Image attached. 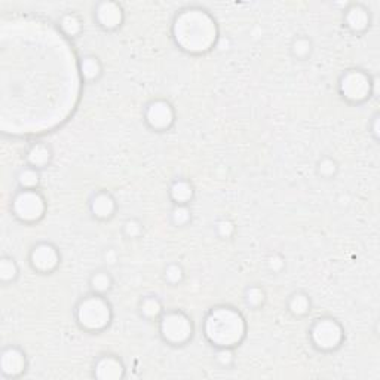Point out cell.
I'll return each instance as SVG.
<instances>
[{"mask_svg":"<svg viewBox=\"0 0 380 380\" xmlns=\"http://www.w3.org/2000/svg\"><path fill=\"white\" fill-rule=\"evenodd\" d=\"M172 40L178 50L190 55H202L213 51L218 38L215 18L201 6H188L172 20Z\"/></svg>","mask_w":380,"mask_h":380,"instance_id":"cell-1","label":"cell"},{"mask_svg":"<svg viewBox=\"0 0 380 380\" xmlns=\"http://www.w3.org/2000/svg\"><path fill=\"white\" fill-rule=\"evenodd\" d=\"M247 321L241 310L230 305H217L206 312L202 333L213 348H238L247 337Z\"/></svg>","mask_w":380,"mask_h":380,"instance_id":"cell-2","label":"cell"},{"mask_svg":"<svg viewBox=\"0 0 380 380\" xmlns=\"http://www.w3.org/2000/svg\"><path fill=\"white\" fill-rule=\"evenodd\" d=\"M73 317L80 330L91 335H100L112 326L114 312L107 296L89 291L76 302Z\"/></svg>","mask_w":380,"mask_h":380,"instance_id":"cell-3","label":"cell"},{"mask_svg":"<svg viewBox=\"0 0 380 380\" xmlns=\"http://www.w3.org/2000/svg\"><path fill=\"white\" fill-rule=\"evenodd\" d=\"M337 91L343 101L351 106H361L372 97H377L379 76H372L358 67L344 70L337 80Z\"/></svg>","mask_w":380,"mask_h":380,"instance_id":"cell-4","label":"cell"},{"mask_svg":"<svg viewBox=\"0 0 380 380\" xmlns=\"http://www.w3.org/2000/svg\"><path fill=\"white\" fill-rule=\"evenodd\" d=\"M158 331L164 343L172 348L186 347L195 336V322L181 309H168L158 321Z\"/></svg>","mask_w":380,"mask_h":380,"instance_id":"cell-5","label":"cell"},{"mask_svg":"<svg viewBox=\"0 0 380 380\" xmlns=\"http://www.w3.org/2000/svg\"><path fill=\"white\" fill-rule=\"evenodd\" d=\"M309 342L312 347L322 354L336 352L347 340V333L342 322L330 315H322L312 321L309 330Z\"/></svg>","mask_w":380,"mask_h":380,"instance_id":"cell-6","label":"cell"},{"mask_svg":"<svg viewBox=\"0 0 380 380\" xmlns=\"http://www.w3.org/2000/svg\"><path fill=\"white\" fill-rule=\"evenodd\" d=\"M46 211H48V201L39 189H18L10 199V213L22 225H38L45 218Z\"/></svg>","mask_w":380,"mask_h":380,"instance_id":"cell-7","label":"cell"},{"mask_svg":"<svg viewBox=\"0 0 380 380\" xmlns=\"http://www.w3.org/2000/svg\"><path fill=\"white\" fill-rule=\"evenodd\" d=\"M143 121L149 130L155 132H167L177 121V112L167 98L156 97L149 100L143 107Z\"/></svg>","mask_w":380,"mask_h":380,"instance_id":"cell-8","label":"cell"},{"mask_svg":"<svg viewBox=\"0 0 380 380\" xmlns=\"http://www.w3.org/2000/svg\"><path fill=\"white\" fill-rule=\"evenodd\" d=\"M29 264L38 275H52L60 268L63 256L60 248L50 241H39L29 251Z\"/></svg>","mask_w":380,"mask_h":380,"instance_id":"cell-9","label":"cell"},{"mask_svg":"<svg viewBox=\"0 0 380 380\" xmlns=\"http://www.w3.org/2000/svg\"><path fill=\"white\" fill-rule=\"evenodd\" d=\"M92 18L102 31L113 33L123 26L125 9L116 0H100L92 8Z\"/></svg>","mask_w":380,"mask_h":380,"instance_id":"cell-10","label":"cell"},{"mask_svg":"<svg viewBox=\"0 0 380 380\" xmlns=\"http://www.w3.org/2000/svg\"><path fill=\"white\" fill-rule=\"evenodd\" d=\"M29 370L27 352L18 344H8L0 352V374L3 379H20Z\"/></svg>","mask_w":380,"mask_h":380,"instance_id":"cell-11","label":"cell"},{"mask_svg":"<svg viewBox=\"0 0 380 380\" xmlns=\"http://www.w3.org/2000/svg\"><path fill=\"white\" fill-rule=\"evenodd\" d=\"M342 22L343 27L349 33L355 34V36H361V34H365L370 30L373 24L372 10L360 2L348 3L343 9Z\"/></svg>","mask_w":380,"mask_h":380,"instance_id":"cell-12","label":"cell"},{"mask_svg":"<svg viewBox=\"0 0 380 380\" xmlns=\"http://www.w3.org/2000/svg\"><path fill=\"white\" fill-rule=\"evenodd\" d=\"M88 211L97 222H110L118 213V201L106 189L96 190L88 199Z\"/></svg>","mask_w":380,"mask_h":380,"instance_id":"cell-13","label":"cell"},{"mask_svg":"<svg viewBox=\"0 0 380 380\" xmlns=\"http://www.w3.org/2000/svg\"><path fill=\"white\" fill-rule=\"evenodd\" d=\"M126 376V365L116 354H101L92 364V377L98 380H122Z\"/></svg>","mask_w":380,"mask_h":380,"instance_id":"cell-14","label":"cell"},{"mask_svg":"<svg viewBox=\"0 0 380 380\" xmlns=\"http://www.w3.org/2000/svg\"><path fill=\"white\" fill-rule=\"evenodd\" d=\"M24 160L26 165L34 167L38 169L48 168L54 160V149L50 143L38 140L29 144L24 152Z\"/></svg>","mask_w":380,"mask_h":380,"instance_id":"cell-15","label":"cell"},{"mask_svg":"<svg viewBox=\"0 0 380 380\" xmlns=\"http://www.w3.org/2000/svg\"><path fill=\"white\" fill-rule=\"evenodd\" d=\"M195 195H197V190H195L193 183L184 177L174 178L168 188V197L172 205H190Z\"/></svg>","mask_w":380,"mask_h":380,"instance_id":"cell-16","label":"cell"},{"mask_svg":"<svg viewBox=\"0 0 380 380\" xmlns=\"http://www.w3.org/2000/svg\"><path fill=\"white\" fill-rule=\"evenodd\" d=\"M79 72L84 82L96 84L102 77V73H105V64H102L98 55L84 54L79 59Z\"/></svg>","mask_w":380,"mask_h":380,"instance_id":"cell-17","label":"cell"},{"mask_svg":"<svg viewBox=\"0 0 380 380\" xmlns=\"http://www.w3.org/2000/svg\"><path fill=\"white\" fill-rule=\"evenodd\" d=\"M312 297H310L303 290H296L289 297H287L285 307L294 318H306L310 312H312Z\"/></svg>","mask_w":380,"mask_h":380,"instance_id":"cell-18","label":"cell"},{"mask_svg":"<svg viewBox=\"0 0 380 380\" xmlns=\"http://www.w3.org/2000/svg\"><path fill=\"white\" fill-rule=\"evenodd\" d=\"M138 315H140L143 319L151 321V322H158L159 318L162 317L165 312V307L160 297L156 294H147L143 296L140 301H138Z\"/></svg>","mask_w":380,"mask_h":380,"instance_id":"cell-19","label":"cell"},{"mask_svg":"<svg viewBox=\"0 0 380 380\" xmlns=\"http://www.w3.org/2000/svg\"><path fill=\"white\" fill-rule=\"evenodd\" d=\"M88 287L91 293L109 296L114 287V278L107 268H100L91 272L88 278Z\"/></svg>","mask_w":380,"mask_h":380,"instance_id":"cell-20","label":"cell"},{"mask_svg":"<svg viewBox=\"0 0 380 380\" xmlns=\"http://www.w3.org/2000/svg\"><path fill=\"white\" fill-rule=\"evenodd\" d=\"M59 29L67 39H77L84 33V20L75 10L64 13L59 20Z\"/></svg>","mask_w":380,"mask_h":380,"instance_id":"cell-21","label":"cell"},{"mask_svg":"<svg viewBox=\"0 0 380 380\" xmlns=\"http://www.w3.org/2000/svg\"><path fill=\"white\" fill-rule=\"evenodd\" d=\"M15 181L18 189L38 190L42 184V171L30 165H24L17 171Z\"/></svg>","mask_w":380,"mask_h":380,"instance_id":"cell-22","label":"cell"},{"mask_svg":"<svg viewBox=\"0 0 380 380\" xmlns=\"http://www.w3.org/2000/svg\"><path fill=\"white\" fill-rule=\"evenodd\" d=\"M315 51L314 40L306 34H297L290 43V55L296 61H307Z\"/></svg>","mask_w":380,"mask_h":380,"instance_id":"cell-23","label":"cell"},{"mask_svg":"<svg viewBox=\"0 0 380 380\" xmlns=\"http://www.w3.org/2000/svg\"><path fill=\"white\" fill-rule=\"evenodd\" d=\"M243 301L248 309L259 310L266 305L268 293L264 290V287H261L260 284H250L245 287V290L243 293Z\"/></svg>","mask_w":380,"mask_h":380,"instance_id":"cell-24","label":"cell"},{"mask_svg":"<svg viewBox=\"0 0 380 380\" xmlns=\"http://www.w3.org/2000/svg\"><path fill=\"white\" fill-rule=\"evenodd\" d=\"M20 278V264L13 256L0 257V282L10 285Z\"/></svg>","mask_w":380,"mask_h":380,"instance_id":"cell-25","label":"cell"},{"mask_svg":"<svg viewBox=\"0 0 380 380\" xmlns=\"http://www.w3.org/2000/svg\"><path fill=\"white\" fill-rule=\"evenodd\" d=\"M339 171H340V164H339V160L336 158L326 155V156H321L317 160L315 172H317V176L319 178H322V180L336 178L337 174H339Z\"/></svg>","mask_w":380,"mask_h":380,"instance_id":"cell-26","label":"cell"},{"mask_svg":"<svg viewBox=\"0 0 380 380\" xmlns=\"http://www.w3.org/2000/svg\"><path fill=\"white\" fill-rule=\"evenodd\" d=\"M193 220V211L190 205H172L169 211V222L174 227H188Z\"/></svg>","mask_w":380,"mask_h":380,"instance_id":"cell-27","label":"cell"},{"mask_svg":"<svg viewBox=\"0 0 380 380\" xmlns=\"http://www.w3.org/2000/svg\"><path fill=\"white\" fill-rule=\"evenodd\" d=\"M162 280L171 287H178L186 280V271H184L181 263L169 261L162 271Z\"/></svg>","mask_w":380,"mask_h":380,"instance_id":"cell-28","label":"cell"},{"mask_svg":"<svg viewBox=\"0 0 380 380\" xmlns=\"http://www.w3.org/2000/svg\"><path fill=\"white\" fill-rule=\"evenodd\" d=\"M122 236L128 241H137L140 239L144 234V225L138 217H128L125 218L121 226Z\"/></svg>","mask_w":380,"mask_h":380,"instance_id":"cell-29","label":"cell"},{"mask_svg":"<svg viewBox=\"0 0 380 380\" xmlns=\"http://www.w3.org/2000/svg\"><path fill=\"white\" fill-rule=\"evenodd\" d=\"M236 348H227V347H218L214 348V361L218 367L222 368H232L236 361V355H235Z\"/></svg>","mask_w":380,"mask_h":380,"instance_id":"cell-30","label":"cell"},{"mask_svg":"<svg viewBox=\"0 0 380 380\" xmlns=\"http://www.w3.org/2000/svg\"><path fill=\"white\" fill-rule=\"evenodd\" d=\"M214 232L218 238L223 239V241L232 239L236 235V223L230 217L218 218L214 225Z\"/></svg>","mask_w":380,"mask_h":380,"instance_id":"cell-31","label":"cell"},{"mask_svg":"<svg viewBox=\"0 0 380 380\" xmlns=\"http://www.w3.org/2000/svg\"><path fill=\"white\" fill-rule=\"evenodd\" d=\"M264 266H266V269L271 275H280L287 268L285 256L280 251H272L268 254L266 260H264Z\"/></svg>","mask_w":380,"mask_h":380,"instance_id":"cell-32","label":"cell"},{"mask_svg":"<svg viewBox=\"0 0 380 380\" xmlns=\"http://www.w3.org/2000/svg\"><path fill=\"white\" fill-rule=\"evenodd\" d=\"M101 259H102V261H105V266L107 269L114 268L119 263V252L114 247H107V248L102 250Z\"/></svg>","mask_w":380,"mask_h":380,"instance_id":"cell-33","label":"cell"},{"mask_svg":"<svg viewBox=\"0 0 380 380\" xmlns=\"http://www.w3.org/2000/svg\"><path fill=\"white\" fill-rule=\"evenodd\" d=\"M379 119H380V114L374 113L370 119V123H368V131L372 132L374 142H379Z\"/></svg>","mask_w":380,"mask_h":380,"instance_id":"cell-34","label":"cell"}]
</instances>
